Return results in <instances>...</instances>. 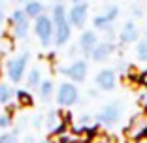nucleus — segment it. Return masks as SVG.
I'll return each instance as SVG.
<instances>
[{"label":"nucleus","instance_id":"1","mask_svg":"<svg viewBox=\"0 0 147 143\" xmlns=\"http://www.w3.org/2000/svg\"><path fill=\"white\" fill-rule=\"evenodd\" d=\"M53 26H55L53 42L57 45H64L70 40L72 28H70V21H68V15H66V9L61 2L55 4V8H53Z\"/></svg>","mask_w":147,"mask_h":143},{"label":"nucleus","instance_id":"2","mask_svg":"<svg viewBox=\"0 0 147 143\" xmlns=\"http://www.w3.org/2000/svg\"><path fill=\"white\" fill-rule=\"evenodd\" d=\"M34 30L40 38V44L43 47H47L49 44L53 42V34H55V26H53V21L47 17V15H40L36 17V23H34Z\"/></svg>","mask_w":147,"mask_h":143},{"label":"nucleus","instance_id":"3","mask_svg":"<svg viewBox=\"0 0 147 143\" xmlns=\"http://www.w3.org/2000/svg\"><path fill=\"white\" fill-rule=\"evenodd\" d=\"M26 62H28V53H23V55L8 60V77L13 83H19L23 79V74L26 70Z\"/></svg>","mask_w":147,"mask_h":143},{"label":"nucleus","instance_id":"4","mask_svg":"<svg viewBox=\"0 0 147 143\" xmlns=\"http://www.w3.org/2000/svg\"><path fill=\"white\" fill-rule=\"evenodd\" d=\"M28 19L30 17L25 13V9H15L11 13L9 23H11L13 34L17 36V38H26V34H28Z\"/></svg>","mask_w":147,"mask_h":143},{"label":"nucleus","instance_id":"5","mask_svg":"<svg viewBox=\"0 0 147 143\" xmlns=\"http://www.w3.org/2000/svg\"><path fill=\"white\" fill-rule=\"evenodd\" d=\"M78 98H79L78 87H74L72 83H62L61 89H59V94H57V102H59V105H64V107L74 105L76 102H78Z\"/></svg>","mask_w":147,"mask_h":143},{"label":"nucleus","instance_id":"6","mask_svg":"<svg viewBox=\"0 0 147 143\" xmlns=\"http://www.w3.org/2000/svg\"><path fill=\"white\" fill-rule=\"evenodd\" d=\"M87 11H89V8H87L85 2L74 4V8L68 11V21H70V25L76 26V28H81V26L85 25V21H87Z\"/></svg>","mask_w":147,"mask_h":143},{"label":"nucleus","instance_id":"7","mask_svg":"<svg viewBox=\"0 0 147 143\" xmlns=\"http://www.w3.org/2000/svg\"><path fill=\"white\" fill-rule=\"evenodd\" d=\"M121 117V105L119 104H108L98 115V121L104 126H113Z\"/></svg>","mask_w":147,"mask_h":143},{"label":"nucleus","instance_id":"8","mask_svg":"<svg viewBox=\"0 0 147 143\" xmlns=\"http://www.w3.org/2000/svg\"><path fill=\"white\" fill-rule=\"evenodd\" d=\"M62 74L68 75L74 83H81L87 77V62L85 60H76L74 64H70L68 68L62 70Z\"/></svg>","mask_w":147,"mask_h":143},{"label":"nucleus","instance_id":"9","mask_svg":"<svg viewBox=\"0 0 147 143\" xmlns=\"http://www.w3.org/2000/svg\"><path fill=\"white\" fill-rule=\"evenodd\" d=\"M126 136L128 138H140V136L147 134V117L145 115H136L132 121H130L128 128H126Z\"/></svg>","mask_w":147,"mask_h":143},{"label":"nucleus","instance_id":"10","mask_svg":"<svg viewBox=\"0 0 147 143\" xmlns=\"http://www.w3.org/2000/svg\"><path fill=\"white\" fill-rule=\"evenodd\" d=\"M115 83H117V75L113 70H100L98 75H96V85L102 91H113Z\"/></svg>","mask_w":147,"mask_h":143},{"label":"nucleus","instance_id":"11","mask_svg":"<svg viewBox=\"0 0 147 143\" xmlns=\"http://www.w3.org/2000/svg\"><path fill=\"white\" fill-rule=\"evenodd\" d=\"M111 53H113V45L109 44V42H102V44L94 45L91 55H92V60L94 62H102V60H106V58H109Z\"/></svg>","mask_w":147,"mask_h":143},{"label":"nucleus","instance_id":"12","mask_svg":"<svg viewBox=\"0 0 147 143\" xmlns=\"http://www.w3.org/2000/svg\"><path fill=\"white\" fill-rule=\"evenodd\" d=\"M138 26H136V23L128 21L125 26L121 28V32H119V38H121L123 44H132V42H136L138 40Z\"/></svg>","mask_w":147,"mask_h":143},{"label":"nucleus","instance_id":"13","mask_svg":"<svg viewBox=\"0 0 147 143\" xmlns=\"http://www.w3.org/2000/svg\"><path fill=\"white\" fill-rule=\"evenodd\" d=\"M96 42H98V38H96V34L92 30H85L81 34V38H79V47H81V51L83 53H89L94 49V45H96Z\"/></svg>","mask_w":147,"mask_h":143},{"label":"nucleus","instance_id":"14","mask_svg":"<svg viewBox=\"0 0 147 143\" xmlns=\"http://www.w3.org/2000/svg\"><path fill=\"white\" fill-rule=\"evenodd\" d=\"M25 13L28 15V17H40L43 13V4L42 2H36V0H28L25 6Z\"/></svg>","mask_w":147,"mask_h":143},{"label":"nucleus","instance_id":"15","mask_svg":"<svg viewBox=\"0 0 147 143\" xmlns=\"http://www.w3.org/2000/svg\"><path fill=\"white\" fill-rule=\"evenodd\" d=\"M42 83V75H40V70L34 68L28 72V79H26V87H40Z\"/></svg>","mask_w":147,"mask_h":143},{"label":"nucleus","instance_id":"16","mask_svg":"<svg viewBox=\"0 0 147 143\" xmlns=\"http://www.w3.org/2000/svg\"><path fill=\"white\" fill-rule=\"evenodd\" d=\"M94 26L98 28V30H109V28H111V21L106 17V13H104V15L94 17Z\"/></svg>","mask_w":147,"mask_h":143},{"label":"nucleus","instance_id":"17","mask_svg":"<svg viewBox=\"0 0 147 143\" xmlns=\"http://www.w3.org/2000/svg\"><path fill=\"white\" fill-rule=\"evenodd\" d=\"M136 55H138L140 60H147V36L143 40L138 42V47H136Z\"/></svg>","mask_w":147,"mask_h":143},{"label":"nucleus","instance_id":"18","mask_svg":"<svg viewBox=\"0 0 147 143\" xmlns=\"http://www.w3.org/2000/svg\"><path fill=\"white\" fill-rule=\"evenodd\" d=\"M13 96V91L8 85H0V104H8Z\"/></svg>","mask_w":147,"mask_h":143},{"label":"nucleus","instance_id":"19","mask_svg":"<svg viewBox=\"0 0 147 143\" xmlns=\"http://www.w3.org/2000/svg\"><path fill=\"white\" fill-rule=\"evenodd\" d=\"M17 102L19 105H32V96L28 91H17Z\"/></svg>","mask_w":147,"mask_h":143},{"label":"nucleus","instance_id":"20","mask_svg":"<svg viewBox=\"0 0 147 143\" xmlns=\"http://www.w3.org/2000/svg\"><path fill=\"white\" fill-rule=\"evenodd\" d=\"M51 92H53V83L51 81H42V83H40V96H42L43 100L49 98Z\"/></svg>","mask_w":147,"mask_h":143},{"label":"nucleus","instance_id":"21","mask_svg":"<svg viewBox=\"0 0 147 143\" xmlns=\"http://www.w3.org/2000/svg\"><path fill=\"white\" fill-rule=\"evenodd\" d=\"M106 17L109 19V21H115L117 17H119V8H117V6H109L108 9H106Z\"/></svg>","mask_w":147,"mask_h":143},{"label":"nucleus","instance_id":"22","mask_svg":"<svg viewBox=\"0 0 147 143\" xmlns=\"http://www.w3.org/2000/svg\"><path fill=\"white\" fill-rule=\"evenodd\" d=\"M0 143H17V136L13 134H4V136H0Z\"/></svg>","mask_w":147,"mask_h":143},{"label":"nucleus","instance_id":"23","mask_svg":"<svg viewBox=\"0 0 147 143\" xmlns=\"http://www.w3.org/2000/svg\"><path fill=\"white\" fill-rule=\"evenodd\" d=\"M55 122H57V115L55 113H49V117H47V128L49 130L55 132Z\"/></svg>","mask_w":147,"mask_h":143},{"label":"nucleus","instance_id":"24","mask_svg":"<svg viewBox=\"0 0 147 143\" xmlns=\"http://www.w3.org/2000/svg\"><path fill=\"white\" fill-rule=\"evenodd\" d=\"M9 122H11L9 115H0V128H8Z\"/></svg>","mask_w":147,"mask_h":143},{"label":"nucleus","instance_id":"25","mask_svg":"<svg viewBox=\"0 0 147 143\" xmlns=\"http://www.w3.org/2000/svg\"><path fill=\"white\" fill-rule=\"evenodd\" d=\"M138 83L142 85V87H145V89H147V70L140 74V77H138Z\"/></svg>","mask_w":147,"mask_h":143},{"label":"nucleus","instance_id":"26","mask_svg":"<svg viewBox=\"0 0 147 143\" xmlns=\"http://www.w3.org/2000/svg\"><path fill=\"white\" fill-rule=\"evenodd\" d=\"M79 122H81L83 126H87V124H91V122H92V119L89 117V115H81V119H79Z\"/></svg>","mask_w":147,"mask_h":143},{"label":"nucleus","instance_id":"27","mask_svg":"<svg viewBox=\"0 0 147 143\" xmlns=\"http://www.w3.org/2000/svg\"><path fill=\"white\" fill-rule=\"evenodd\" d=\"M140 104H142V105H143V107H147V91H145V92H143V94H142V96H140Z\"/></svg>","mask_w":147,"mask_h":143},{"label":"nucleus","instance_id":"28","mask_svg":"<svg viewBox=\"0 0 147 143\" xmlns=\"http://www.w3.org/2000/svg\"><path fill=\"white\" fill-rule=\"evenodd\" d=\"M136 143H147V134L140 136V138H136Z\"/></svg>","mask_w":147,"mask_h":143},{"label":"nucleus","instance_id":"29","mask_svg":"<svg viewBox=\"0 0 147 143\" xmlns=\"http://www.w3.org/2000/svg\"><path fill=\"white\" fill-rule=\"evenodd\" d=\"M2 19H4V4L0 2V23H2Z\"/></svg>","mask_w":147,"mask_h":143},{"label":"nucleus","instance_id":"30","mask_svg":"<svg viewBox=\"0 0 147 143\" xmlns=\"http://www.w3.org/2000/svg\"><path fill=\"white\" fill-rule=\"evenodd\" d=\"M23 143H34V138H30V136H28V138H25V141Z\"/></svg>","mask_w":147,"mask_h":143},{"label":"nucleus","instance_id":"31","mask_svg":"<svg viewBox=\"0 0 147 143\" xmlns=\"http://www.w3.org/2000/svg\"><path fill=\"white\" fill-rule=\"evenodd\" d=\"M74 4H79V2H83V0H72Z\"/></svg>","mask_w":147,"mask_h":143},{"label":"nucleus","instance_id":"32","mask_svg":"<svg viewBox=\"0 0 147 143\" xmlns=\"http://www.w3.org/2000/svg\"><path fill=\"white\" fill-rule=\"evenodd\" d=\"M19 2H25V4H26V2H28V0H19Z\"/></svg>","mask_w":147,"mask_h":143},{"label":"nucleus","instance_id":"33","mask_svg":"<svg viewBox=\"0 0 147 143\" xmlns=\"http://www.w3.org/2000/svg\"><path fill=\"white\" fill-rule=\"evenodd\" d=\"M40 143H49V141H40Z\"/></svg>","mask_w":147,"mask_h":143},{"label":"nucleus","instance_id":"34","mask_svg":"<svg viewBox=\"0 0 147 143\" xmlns=\"http://www.w3.org/2000/svg\"><path fill=\"white\" fill-rule=\"evenodd\" d=\"M55 2H61V0H55Z\"/></svg>","mask_w":147,"mask_h":143}]
</instances>
